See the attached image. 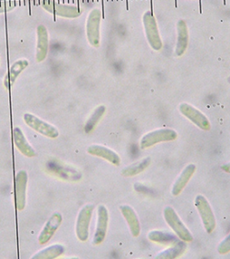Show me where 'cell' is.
<instances>
[{
  "label": "cell",
  "mask_w": 230,
  "mask_h": 259,
  "mask_svg": "<svg viewBox=\"0 0 230 259\" xmlns=\"http://www.w3.org/2000/svg\"><path fill=\"white\" fill-rule=\"evenodd\" d=\"M103 14L99 8L92 9L87 16L85 33L89 45L94 48H99L101 44V22Z\"/></svg>",
  "instance_id": "obj_1"
},
{
  "label": "cell",
  "mask_w": 230,
  "mask_h": 259,
  "mask_svg": "<svg viewBox=\"0 0 230 259\" xmlns=\"http://www.w3.org/2000/svg\"><path fill=\"white\" fill-rule=\"evenodd\" d=\"M143 26L145 31L146 38L150 44V47L154 51H160L163 48V41H162L160 32L158 30L157 18L151 11H146L142 17Z\"/></svg>",
  "instance_id": "obj_2"
},
{
  "label": "cell",
  "mask_w": 230,
  "mask_h": 259,
  "mask_svg": "<svg viewBox=\"0 0 230 259\" xmlns=\"http://www.w3.org/2000/svg\"><path fill=\"white\" fill-rule=\"evenodd\" d=\"M164 218L168 226L174 231V233L181 240L186 242H192L194 240V236L185 225V223H182V220L178 216L173 207L166 206L165 208Z\"/></svg>",
  "instance_id": "obj_3"
},
{
  "label": "cell",
  "mask_w": 230,
  "mask_h": 259,
  "mask_svg": "<svg viewBox=\"0 0 230 259\" xmlns=\"http://www.w3.org/2000/svg\"><path fill=\"white\" fill-rule=\"evenodd\" d=\"M194 204L198 210L199 214L201 216L204 230L209 234L212 233L214 231L217 223H216L214 212L210 206V202L205 196H203L202 194H198L195 197Z\"/></svg>",
  "instance_id": "obj_4"
},
{
  "label": "cell",
  "mask_w": 230,
  "mask_h": 259,
  "mask_svg": "<svg viewBox=\"0 0 230 259\" xmlns=\"http://www.w3.org/2000/svg\"><path fill=\"white\" fill-rule=\"evenodd\" d=\"M177 137V133L174 130L168 128L155 130L153 132L143 135L140 142V146L142 150H145L160 142H173L175 141Z\"/></svg>",
  "instance_id": "obj_5"
},
{
  "label": "cell",
  "mask_w": 230,
  "mask_h": 259,
  "mask_svg": "<svg viewBox=\"0 0 230 259\" xmlns=\"http://www.w3.org/2000/svg\"><path fill=\"white\" fill-rule=\"evenodd\" d=\"M42 8L50 14L63 18H77L82 15V8L74 5L60 4L53 0H43L41 2Z\"/></svg>",
  "instance_id": "obj_6"
},
{
  "label": "cell",
  "mask_w": 230,
  "mask_h": 259,
  "mask_svg": "<svg viewBox=\"0 0 230 259\" xmlns=\"http://www.w3.org/2000/svg\"><path fill=\"white\" fill-rule=\"evenodd\" d=\"M25 124L30 127L31 129L35 131L38 134L43 135L45 137L50 139H56L59 137L60 133L59 130L55 126L49 123L47 121L41 120L36 115L31 113H25L23 116Z\"/></svg>",
  "instance_id": "obj_7"
},
{
  "label": "cell",
  "mask_w": 230,
  "mask_h": 259,
  "mask_svg": "<svg viewBox=\"0 0 230 259\" xmlns=\"http://www.w3.org/2000/svg\"><path fill=\"white\" fill-rule=\"evenodd\" d=\"M179 111L185 117L187 118L194 125L197 126L202 131L208 132L211 128L210 120L204 113H202L196 107H194V105L187 103H182L179 105Z\"/></svg>",
  "instance_id": "obj_8"
},
{
  "label": "cell",
  "mask_w": 230,
  "mask_h": 259,
  "mask_svg": "<svg viewBox=\"0 0 230 259\" xmlns=\"http://www.w3.org/2000/svg\"><path fill=\"white\" fill-rule=\"evenodd\" d=\"M95 206L93 204H86L83 207L77 215L76 223V235L77 239L82 242H85L89 237V226L93 216Z\"/></svg>",
  "instance_id": "obj_9"
},
{
  "label": "cell",
  "mask_w": 230,
  "mask_h": 259,
  "mask_svg": "<svg viewBox=\"0 0 230 259\" xmlns=\"http://www.w3.org/2000/svg\"><path fill=\"white\" fill-rule=\"evenodd\" d=\"M28 183V174L25 170L17 172L15 181V199L16 209L23 210L26 203V189Z\"/></svg>",
  "instance_id": "obj_10"
},
{
  "label": "cell",
  "mask_w": 230,
  "mask_h": 259,
  "mask_svg": "<svg viewBox=\"0 0 230 259\" xmlns=\"http://www.w3.org/2000/svg\"><path fill=\"white\" fill-rule=\"evenodd\" d=\"M108 222H109L108 210L105 205L100 204L97 208V228L94 235V245L97 246L104 242L107 233V229H108Z\"/></svg>",
  "instance_id": "obj_11"
},
{
  "label": "cell",
  "mask_w": 230,
  "mask_h": 259,
  "mask_svg": "<svg viewBox=\"0 0 230 259\" xmlns=\"http://www.w3.org/2000/svg\"><path fill=\"white\" fill-rule=\"evenodd\" d=\"M62 215L60 212H54L48 221L45 223L44 227L42 228V230L40 231L38 241L40 245H45L51 240L53 238V235L55 234V232L58 231V229L60 228L62 223Z\"/></svg>",
  "instance_id": "obj_12"
},
{
  "label": "cell",
  "mask_w": 230,
  "mask_h": 259,
  "mask_svg": "<svg viewBox=\"0 0 230 259\" xmlns=\"http://www.w3.org/2000/svg\"><path fill=\"white\" fill-rule=\"evenodd\" d=\"M37 44L36 54L35 60L38 63L44 61L47 58L49 52V39L48 30L43 24L38 25L36 29Z\"/></svg>",
  "instance_id": "obj_13"
},
{
  "label": "cell",
  "mask_w": 230,
  "mask_h": 259,
  "mask_svg": "<svg viewBox=\"0 0 230 259\" xmlns=\"http://www.w3.org/2000/svg\"><path fill=\"white\" fill-rule=\"evenodd\" d=\"M176 31H177V40L174 50L175 56L181 57L186 53L188 44H189V30L183 19H180L176 24Z\"/></svg>",
  "instance_id": "obj_14"
},
{
  "label": "cell",
  "mask_w": 230,
  "mask_h": 259,
  "mask_svg": "<svg viewBox=\"0 0 230 259\" xmlns=\"http://www.w3.org/2000/svg\"><path fill=\"white\" fill-rule=\"evenodd\" d=\"M87 153L95 157L104 158L105 160L112 163L114 166L121 165L120 156L114 150H111L105 146L97 145V144L89 146L87 148Z\"/></svg>",
  "instance_id": "obj_15"
},
{
  "label": "cell",
  "mask_w": 230,
  "mask_h": 259,
  "mask_svg": "<svg viewBox=\"0 0 230 259\" xmlns=\"http://www.w3.org/2000/svg\"><path fill=\"white\" fill-rule=\"evenodd\" d=\"M121 214L124 217L126 222L129 225L130 233L133 236L134 238H137L141 231H142V227H141V222L139 220L136 211L134 210L133 208L127 204H122L120 206Z\"/></svg>",
  "instance_id": "obj_16"
},
{
  "label": "cell",
  "mask_w": 230,
  "mask_h": 259,
  "mask_svg": "<svg viewBox=\"0 0 230 259\" xmlns=\"http://www.w3.org/2000/svg\"><path fill=\"white\" fill-rule=\"evenodd\" d=\"M13 136H14V142L17 150L20 151L27 158H34L36 157V151L32 148L31 144L29 143L28 141L24 136L23 131L19 127H16L13 132Z\"/></svg>",
  "instance_id": "obj_17"
},
{
  "label": "cell",
  "mask_w": 230,
  "mask_h": 259,
  "mask_svg": "<svg viewBox=\"0 0 230 259\" xmlns=\"http://www.w3.org/2000/svg\"><path fill=\"white\" fill-rule=\"evenodd\" d=\"M195 171H196V166L194 164H189L183 168L172 187V194L174 196H177L182 193L186 185L190 181L191 178H193Z\"/></svg>",
  "instance_id": "obj_18"
},
{
  "label": "cell",
  "mask_w": 230,
  "mask_h": 259,
  "mask_svg": "<svg viewBox=\"0 0 230 259\" xmlns=\"http://www.w3.org/2000/svg\"><path fill=\"white\" fill-rule=\"evenodd\" d=\"M29 66V61L25 59H21L14 62L10 69L9 72L5 77L4 84L6 89H9L15 84L16 78L19 77L21 73L24 71Z\"/></svg>",
  "instance_id": "obj_19"
},
{
  "label": "cell",
  "mask_w": 230,
  "mask_h": 259,
  "mask_svg": "<svg viewBox=\"0 0 230 259\" xmlns=\"http://www.w3.org/2000/svg\"><path fill=\"white\" fill-rule=\"evenodd\" d=\"M186 241L179 240L178 242L174 243L171 247L166 248V250L161 251L156 258L158 259H174L182 255L186 250Z\"/></svg>",
  "instance_id": "obj_20"
},
{
  "label": "cell",
  "mask_w": 230,
  "mask_h": 259,
  "mask_svg": "<svg viewBox=\"0 0 230 259\" xmlns=\"http://www.w3.org/2000/svg\"><path fill=\"white\" fill-rule=\"evenodd\" d=\"M65 252V247L61 244H54L45 247L32 255L31 259H54L61 256Z\"/></svg>",
  "instance_id": "obj_21"
},
{
  "label": "cell",
  "mask_w": 230,
  "mask_h": 259,
  "mask_svg": "<svg viewBox=\"0 0 230 259\" xmlns=\"http://www.w3.org/2000/svg\"><path fill=\"white\" fill-rule=\"evenodd\" d=\"M151 163V158L150 157L144 158L141 161H137L130 164L129 166L121 170V175L123 177H134L137 175L141 174L144 170L147 169Z\"/></svg>",
  "instance_id": "obj_22"
},
{
  "label": "cell",
  "mask_w": 230,
  "mask_h": 259,
  "mask_svg": "<svg viewBox=\"0 0 230 259\" xmlns=\"http://www.w3.org/2000/svg\"><path fill=\"white\" fill-rule=\"evenodd\" d=\"M106 112V107L105 105H98L96 109L94 110L93 113L90 115L88 120L86 121L85 124V134H90L91 132H93L95 128L97 127V124L99 123V121L101 120L103 116L105 115Z\"/></svg>",
  "instance_id": "obj_23"
},
{
  "label": "cell",
  "mask_w": 230,
  "mask_h": 259,
  "mask_svg": "<svg viewBox=\"0 0 230 259\" xmlns=\"http://www.w3.org/2000/svg\"><path fill=\"white\" fill-rule=\"evenodd\" d=\"M149 239L156 243H161V244H174V243L178 242L179 239H176V237L174 235L169 234V233H165L159 231H150L149 235H148ZM181 240V239H180Z\"/></svg>",
  "instance_id": "obj_24"
},
{
  "label": "cell",
  "mask_w": 230,
  "mask_h": 259,
  "mask_svg": "<svg viewBox=\"0 0 230 259\" xmlns=\"http://www.w3.org/2000/svg\"><path fill=\"white\" fill-rule=\"evenodd\" d=\"M218 252L220 255H226L230 252V233L218 244Z\"/></svg>",
  "instance_id": "obj_25"
},
{
  "label": "cell",
  "mask_w": 230,
  "mask_h": 259,
  "mask_svg": "<svg viewBox=\"0 0 230 259\" xmlns=\"http://www.w3.org/2000/svg\"><path fill=\"white\" fill-rule=\"evenodd\" d=\"M16 8V3L14 1H2L0 2V14L9 12Z\"/></svg>",
  "instance_id": "obj_26"
},
{
  "label": "cell",
  "mask_w": 230,
  "mask_h": 259,
  "mask_svg": "<svg viewBox=\"0 0 230 259\" xmlns=\"http://www.w3.org/2000/svg\"><path fill=\"white\" fill-rule=\"evenodd\" d=\"M220 168L222 171H224L225 173H227V174H230V162L228 163H226V164H224L222 166H220Z\"/></svg>",
  "instance_id": "obj_27"
},
{
  "label": "cell",
  "mask_w": 230,
  "mask_h": 259,
  "mask_svg": "<svg viewBox=\"0 0 230 259\" xmlns=\"http://www.w3.org/2000/svg\"><path fill=\"white\" fill-rule=\"evenodd\" d=\"M226 80H227V82H228V83L230 84V76L229 77H227V78H226Z\"/></svg>",
  "instance_id": "obj_28"
}]
</instances>
